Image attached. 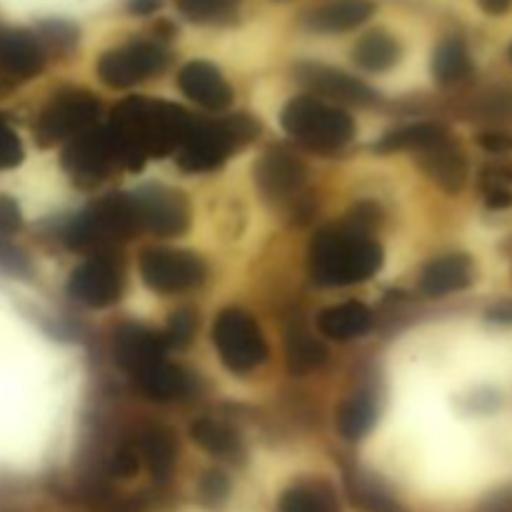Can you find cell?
I'll list each match as a JSON object with an SVG mask.
<instances>
[{
  "mask_svg": "<svg viewBox=\"0 0 512 512\" xmlns=\"http://www.w3.org/2000/svg\"><path fill=\"white\" fill-rule=\"evenodd\" d=\"M193 120V115L180 105L135 95L115 105L105 130L118 165L140 170L145 160L175 153L183 145Z\"/></svg>",
  "mask_w": 512,
  "mask_h": 512,
  "instance_id": "obj_1",
  "label": "cell"
},
{
  "mask_svg": "<svg viewBox=\"0 0 512 512\" xmlns=\"http://www.w3.org/2000/svg\"><path fill=\"white\" fill-rule=\"evenodd\" d=\"M310 278L323 288L365 283L383 268L378 240L358 228H323L310 243Z\"/></svg>",
  "mask_w": 512,
  "mask_h": 512,
  "instance_id": "obj_2",
  "label": "cell"
},
{
  "mask_svg": "<svg viewBox=\"0 0 512 512\" xmlns=\"http://www.w3.org/2000/svg\"><path fill=\"white\" fill-rule=\"evenodd\" d=\"M285 133L313 153H338L355 138V123L348 110L335 103L300 95L293 98L280 113Z\"/></svg>",
  "mask_w": 512,
  "mask_h": 512,
  "instance_id": "obj_3",
  "label": "cell"
},
{
  "mask_svg": "<svg viewBox=\"0 0 512 512\" xmlns=\"http://www.w3.org/2000/svg\"><path fill=\"white\" fill-rule=\"evenodd\" d=\"M138 230L133 195L113 193L73 218L65 230V243L73 250H93V255L108 253L118 243L133 238Z\"/></svg>",
  "mask_w": 512,
  "mask_h": 512,
  "instance_id": "obj_4",
  "label": "cell"
},
{
  "mask_svg": "<svg viewBox=\"0 0 512 512\" xmlns=\"http://www.w3.org/2000/svg\"><path fill=\"white\" fill-rule=\"evenodd\" d=\"M255 133L258 125L248 115H233L225 120L195 118L178 148V168L185 173H210L220 168L233 150L243 148Z\"/></svg>",
  "mask_w": 512,
  "mask_h": 512,
  "instance_id": "obj_5",
  "label": "cell"
},
{
  "mask_svg": "<svg viewBox=\"0 0 512 512\" xmlns=\"http://www.w3.org/2000/svg\"><path fill=\"white\" fill-rule=\"evenodd\" d=\"M213 345L230 373H250L268 360V343L253 315L228 308L215 318Z\"/></svg>",
  "mask_w": 512,
  "mask_h": 512,
  "instance_id": "obj_6",
  "label": "cell"
},
{
  "mask_svg": "<svg viewBox=\"0 0 512 512\" xmlns=\"http://www.w3.org/2000/svg\"><path fill=\"white\" fill-rule=\"evenodd\" d=\"M100 115V100L93 93L80 88L60 90L58 95L50 98V103L40 110L38 120L33 125L35 140L43 148L70 140L75 135L85 133L93 128Z\"/></svg>",
  "mask_w": 512,
  "mask_h": 512,
  "instance_id": "obj_7",
  "label": "cell"
},
{
  "mask_svg": "<svg viewBox=\"0 0 512 512\" xmlns=\"http://www.w3.org/2000/svg\"><path fill=\"white\" fill-rule=\"evenodd\" d=\"M205 263L195 253L175 248H145L140 253V278L153 293L175 295L198 288L205 280Z\"/></svg>",
  "mask_w": 512,
  "mask_h": 512,
  "instance_id": "obj_8",
  "label": "cell"
},
{
  "mask_svg": "<svg viewBox=\"0 0 512 512\" xmlns=\"http://www.w3.org/2000/svg\"><path fill=\"white\" fill-rule=\"evenodd\" d=\"M170 55L153 40H133L128 45L108 50L98 60V78L108 88H133L153 75L163 73Z\"/></svg>",
  "mask_w": 512,
  "mask_h": 512,
  "instance_id": "obj_9",
  "label": "cell"
},
{
  "mask_svg": "<svg viewBox=\"0 0 512 512\" xmlns=\"http://www.w3.org/2000/svg\"><path fill=\"white\" fill-rule=\"evenodd\" d=\"M125 290V270L123 260L108 250V253H95L83 265L70 273L68 293L75 303L85 308H110L120 300Z\"/></svg>",
  "mask_w": 512,
  "mask_h": 512,
  "instance_id": "obj_10",
  "label": "cell"
},
{
  "mask_svg": "<svg viewBox=\"0 0 512 512\" xmlns=\"http://www.w3.org/2000/svg\"><path fill=\"white\" fill-rule=\"evenodd\" d=\"M130 195H133L140 230H148L160 238H175L188 230L190 208L180 193L160 185H148Z\"/></svg>",
  "mask_w": 512,
  "mask_h": 512,
  "instance_id": "obj_11",
  "label": "cell"
},
{
  "mask_svg": "<svg viewBox=\"0 0 512 512\" xmlns=\"http://www.w3.org/2000/svg\"><path fill=\"white\" fill-rule=\"evenodd\" d=\"M115 165H118V160H115L108 130L95 128V125L70 138V143L63 150V168L68 170L70 178L83 185L105 180Z\"/></svg>",
  "mask_w": 512,
  "mask_h": 512,
  "instance_id": "obj_12",
  "label": "cell"
},
{
  "mask_svg": "<svg viewBox=\"0 0 512 512\" xmlns=\"http://www.w3.org/2000/svg\"><path fill=\"white\" fill-rule=\"evenodd\" d=\"M165 350H168V343H165L163 333H155V330L143 328V325H120L113 335L115 363L133 378L143 370L163 363Z\"/></svg>",
  "mask_w": 512,
  "mask_h": 512,
  "instance_id": "obj_13",
  "label": "cell"
},
{
  "mask_svg": "<svg viewBox=\"0 0 512 512\" xmlns=\"http://www.w3.org/2000/svg\"><path fill=\"white\" fill-rule=\"evenodd\" d=\"M45 68V48L30 30L0 23V73L13 80H30Z\"/></svg>",
  "mask_w": 512,
  "mask_h": 512,
  "instance_id": "obj_14",
  "label": "cell"
},
{
  "mask_svg": "<svg viewBox=\"0 0 512 512\" xmlns=\"http://www.w3.org/2000/svg\"><path fill=\"white\" fill-rule=\"evenodd\" d=\"M300 83L308 85L320 100L328 98L335 103H350V105H368L375 100V93L363 83V80L353 78V75L343 73L338 68H328V65L318 63H303L298 65Z\"/></svg>",
  "mask_w": 512,
  "mask_h": 512,
  "instance_id": "obj_15",
  "label": "cell"
},
{
  "mask_svg": "<svg viewBox=\"0 0 512 512\" xmlns=\"http://www.w3.org/2000/svg\"><path fill=\"white\" fill-rule=\"evenodd\" d=\"M305 178H308L305 165L290 150L280 148V145L278 148H270L260 158L258 168H255V183L263 190L265 198L273 200H285L293 193H298Z\"/></svg>",
  "mask_w": 512,
  "mask_h": 512,
  "instance_id": "obj_16",
  "label": "cell"
},
{
  "mask_svg": "<svg viewBox=\"0 0 512 512\" xmlns=\"http://www.w3.org/2000/svg\"><path fill=\"white\" fill-rule=\"evenodd\" d=\"M178 85L193 103L208 110H223L233 103V88L208 60H190L180 68Z\"/></svg>",
  "mask_w": 512,
  "mask_h": 512,
  "instance_id": "obj_17",
  "label": "cell"
},
{
  "mask_svg": "<svg viewBox=\"0 0 512 512\" xmlns=\"http://www.w3.org/2000/svg\"><path fill=\"white\" fill-rule=\"evenodd\" d=\"M473 280L475 268L468 255H443L425 265L423 275H420V293L433 300L445 298V295L470 288Z\"/></svg>",
  "mask_w": 512,
  "mask_h": 512,
  "instance_id": "obj_18",
  "label": "cell"
},
{
  "mask_svg": "<svg viewBox=\"0 0 512 512\" xmlns=\"http://www.w3.org/2000/svg\"><path fill=\"white\" fill-rule=\"evenodd\" d=\"M375 13L373 0H330L305 15V28L313 33H348L368 23Z\"/></svg>",
  "mask_w": 512,
  "mask_h": 512,
  "instance_id": "obj_19",
  "label": "cell"
},
{
  "mask_svg": "<svg viewBox=\"0 0 512 512\" xmlns=\"http://www.w3.org/2000/svg\"><path fill=\"white\" fill-rule=\"evenodd\" d=\"M420 168L435 185H440L450 195L460 193L468 183V160H465V153L453 140H445L435 148L423 150L420 153Z\"/></svg>",
  "mask_w": 512,
  "mask_h": 512,
  "instance_id": "obj_20",
  "label": "cell"
},
{
  "mask_svg": "<svg viewBox=\"0 0 512 512\" xmlns=\"http://www.w3.org/2000/svg\"><path fill=\"white\" fill-rule=\"evenodd\" d=\"M140 463H145L155 483H168L178 463V440L165 425H148L138 438Z\"/></svg>",
  "mask_w": 512,
  "mask_h": 512,
  "instance_id": "obj_21",
  "label": "cell"
},
{
  "mask_svg": "<svg viewBox=\"0 0 512 512\" xmlns=\"http://www.w3.org/2000/svg\"><path fill=\"white\" fill-rule=\"evenodd\" d=\"M370 328H373V313H370L368 305L358 303V300L330 305L318 315V330L335 343H348V340L360 338Z\"/></svg>",
  "mask_w": 512,
  "mask_h": 512,
  "instance_id": "obj_22",
  "label": "cell"
},
{
  "mask_svg": "<svg viewBox=\"0 0 512 512\" xmlns=\"http://www.w3.org/2000/svg\"><path fill=\"white\" fill-rule=\"evenodd\" d=\"M135 383L143 390L145 398L155 400V403H170V400L188 398L193 390V380L185 373L180 365H170L168 360L153 365V368L143 370L135 375Z\"/></svg>",
  "mask_w": 512,
  "mask_h": 512,
  "instance_id": "obj_23",
  "label": "cell"
},
{
  "mask_svg": "<svg viewBox=\"0 0 512 512\" xmlns=\"http://www.w3.org/2000/svg\"><path fill=\"white\" fill-rule=\"evenodd\" d=\"M353 58L368 73H385V70H390L400 60V45L385 30H373V33L363 35L358 40Z\"/></svg>",
  "mask_w": 512,
  "mask_h": 512,
  "instance_id": "obj_24",
  "label": "cell"
},
{
  "mask_svg": "<svg viewBox=\"0 0 512 512\" xmlns=\"http://www.w3.org/2000/svg\"><path fill=\"white\" fill-rule=\"evenodd\" d=\"M280 512H340V505L328 483H298L283 493Z\"/></svg>",
  "mask_w": 512,
  "mask_h": 512,
  "instance_id": "obj_25",
  "label": "cell"
},
{
  "mask_svg": "<svg viewBox=\"0 0 512 512\" xmlns=\"http://www.w3.org/2000/svg\"><path fill=\"white\" fill-rule=\"evenodd\" d=\"M473 73L470 53L460 38H448L435 48L433 53V75L440 85L463 83Z\"/></svg>",
  "mask_w": 512,
  "mask_h": 512,
  "instance_id": "obj_26",
  "label": "cell"
},
{
  "mask_svg": "<svg viewBox=\"0 0 512 512\" xmlns=\"http://www.w3.org/2000/svg\"><path fill=\"white\" fill-rule=\"evenodd\" d=\"M445 140H450V133L440 123H415L385 135L378 143V150L380 153H388V150H418V153H423V150L435 148Z\"/></svg>",
  "mask_w": 512,
  "mask_h": 512,
  "instance_id": "obj_27",
  "label": "cell"
},
{
  "mask_svg": "<svg viewBox=\"0 0 512 512\" xmlns=\"http://www.w3.org/2000/svg\"><path fill=\"white\" fill-rule=\"evenodd\" d=\"M335 423H338V433L343 435L348 443L363 440L365 435L370 433V428L375 425L373 398H370V395H353L350 400H345L338 408Z\"/></svg>",
  "mask_w": 512,
  "mask_h": 512,
  "instance_id": "obj_28",
  "label": "cell"
},
{
  "mask_svg": "<svg viewBox=\"0 0 512 512\" xmlns=\"http://www.w3.org/2000/svg\"><path fill=\"white\" fill-rule=\"evenodd\" d=\"M328 350L308 330L295 328L288 335V370L293 375H308L325 363Z\"/></svg>",
  "mask_w": 512,
  "mask_h": 512,
  "instance_id": "obj_29",
  "label": "cell"
},
{
  "mask_svg": "<svg viewBox=\"0 0 512 512\" xmlns=\"http://www.w3.org/2000/svg\"><path fill=\"white\" fill-rule=\"evenodd\" d=\"M190 440L205 453L218 455V458H230L238 450V438H235L233 430L210 418H200L190 425Z\"/></svg>",
  "mask_w": 512,
  "mask_h": 512,
  "instance_id": "obj_30",
  "label": "cell"
},
{
  "mask_svg": "<svg viewBox=\"0 0 512 512\" xmlns=\"http://www.w3.org/2000/svg\"><path fill=\"white\" fill-rule=\"evenodd\" d=\"M180 13L193 23H230L238 13V0H175Z\"/></svg>",
  "mask_w": 512,
  "mask_h": 512,
  "instance_id": "obj_31",
  "label": "cell"
},
{
  "mask_svg": "<svg viewBox=\"0 0 512 512\" xmlns=\"http://www.w3.org/2000/svg\"><path fill=\"white\" fill-rule=\"evenodd\" d=\"M195 328H198V320H195L193 310L183 308L178 310V313L170 315L168 330L163 333L168 348L170 345H173V348H185V345H190V340H193L195 335Z\"/></svg>",
  "mask_w": 512,
  "mask_h": 512,
  "instance_id": "obj_32",
  "label": "cell"
},
{
  "mask_svg": "<svg viewBox=\"0 0 512 512\" xmlns=\"http://www.w3.org/2000/svg\"><path fill=\"white\" fill-rule=\"evenodd\" d=\"M20 163H23V143L5 115H0V170H10Z\"/></svg>",
  "mask_w": 512,
  "mask_h": 512,
  "instance_id": "obj_33",
  "label": "cell"
},
{
  "mask_svg": "<svg viewBox=\"0 0 512 512\" xmlns=\"http://www.w3.org/2000/svg\"><path fill=\"white\" fill-rule=\"evenodd\" d=\"M140 468V453L133 443H125L120 445L118 450L113 453L108 463V475L110 478H118V480H128L138 473Z\"/></svg>",
  "mask_w": 512,
  "mask_h": 512,
  "instance_id": "obj_34",
  "label": "cell"
},
{
  "mask_svg": "<svg viewBox=\"0 0 512 512\" xmlns=\"http://www.w3.org/2000/svg\"><path fill=\"white\" fill-rule=\"evenodd\" d=\"M230 493V483L220 470H210L200 480V498L205 505H220Z\"/></svg>",
  "mask_w": 512,
  "mask_h": 512,
  "instance_id": "obj_35",
  "label": "cell"
},
{
  "mask_svg": "<svg viewBox=\"0 0 512 512\" xmlns=\"http://www.w3.org/2000/svg\"><path fill=\"white\" fill-rule=\"evenodd\" d=\"M75 28L68 23H60V20H50V23L40 25V43L53 45V48H65L68 50L70 45L75 43Z\"/></svg>",
  "mask_w": 512,
  "mask_h": 512,
  "instance_id": "obj_36",
  "label": "cell"
},
{
  "mask_svg": "<svg viewBox=\"0 0 512 512\" xmlns=\"http://www.w3.org/2000/svg\"><path fill=\"white\" fill-rule=\"evenodd\" d=\"M0 273L8 275H25L28 273V263H25L23 253L13 248L10 243L0 240Z\"/></svg>",
  "mask_w": 512,
  "mask_h": 512,
  "instance_id": "obj_37",
  "label": "cell"
},
{
  "mask_svg": "<svg viewBox=\"0 0 512 512\" xmlns=\"http://www.w3.org/2000/svg\"><path fill=\"white\" fill-rule=\"evenodd\" d=\"M23 225V215H20L18 203L13 198H0V235H10L20 230Z\"/></svg>",
  "mask_w": 512,
  "mask_h": 512,
  "instance_id": "obj_38",
  "label": "cell"
},
{
  "mask_svg": "<svg viewBox=\"0 0 512 512\" xmlns=\"http://www.w3.org/2000/svg\"><path fill=\"white\" fill-rule=\"evenodd\" d=\"M478 145L488 153L505 155L512 150V135L503 133V130H485V133L478 135Z\"/></svg>",
  "mask_w": 512,
  "mask_h": 512,
  "instance_id": "obj_39",
  "label": "cell"
},
{
  "mask_svg": "<svg viewBox=\"0 0 512 512\" xmlns=\"http://www.w3.org/2000/svg\"><path fill=\"white\" fill-rule=\"evenodd\" d=\"M485 203L493 210L512 208V190L505 188V185H490V188L485 190Z\"/></svg>",
  "mask_w": 512,
  "mask_h": 512,
  "instance_id": "obj_40",
  "label": "cell"
},
{
  "mask_svg": "<svg viewBox=\"0 0 512 512\" xmlns=\"http://www.w3.org/2000/svg\"><path fill=\"white\" fill-rule=\"evenodd\" d=\"M163 0H128V13L130 15H153L160 10Z\"/></svg>",
  "mask_w": 512,
  "mask_h": 512,
  "instance_id": "obj_41",
  "label": "cell"
},
{
  "mask_svg": "<svg viewBox=\"0 0 512 512\" xmlns=\"http://www.w3.org/2000/svg\"><path fill=\"white\" fill-rule=\"evenodd\" d=\"M478 3L488 15H505L510 10L512 0H478Z\"/></svg>",
  "mask_w": 512,
  "mask_h": 512,
  "instance_id": "obj_42",
  "label": "cell"
},
{
  "mask_svg": "<svg viewBox=\"0 0 512 512\" xmlns=\"http://www.w3.org/2000/svg\"><path fill=\"white\" fill-rule=\"evenodd\" d=\"M510 60H512V45H510Z\"/></svg>",
  "mask_w": 512,
  "mask_h": 512,
  "instance_id": "obj_43",
  "label": "cell"
}]
</instances>
